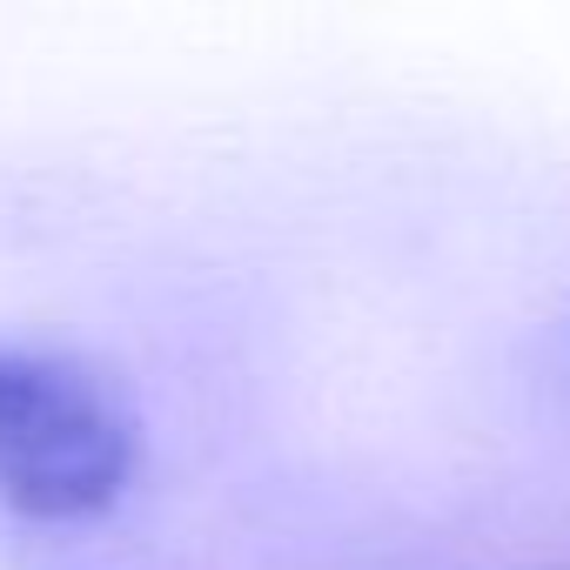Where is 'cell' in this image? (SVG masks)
<instances>
[{
    "mask_svg": "<svg viewBox=\"0 0 570 570\" xmlns=\"http://www.w3.org/2000/svg\"><path fill=\"white\" fill-rule=\"evenodd\" d=\"M141 476V416L95 363L0 343V503L35 523L108 517Z\"/></svg>",
    "mask_w": 570,
    "mask_h": 570,
    "instance_id": "6da1fadb",
    "label": "cell"
}]
</instances>
